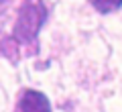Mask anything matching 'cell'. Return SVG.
Instances as JSON below:
<instances>
[{"label": "cell", "instance_id": "6da1fadb", "mask_svg": "<svg viewBox=\"0 0 122 112\" xmlns=\"http://www.w3.org/2000/svg\"><path fill=\"white\" fill-rule=\"evenodd\" d=\"M47 21V8L43 0H25L20 4L14 25V39L22 41L25 45L37 43V35L43 22Z\"/></svg>", "mask_w": 122, "mask_h": 112}, {"label": "cell", "instance_id": "7a4b0ae2", "mask_svg": "<svg viewBox=\"0 0 122 112\" xmlns=\"http://www.w3.org/2000/svg\"><path fill=\"white\" fill-rule=\"evenodd\" d=\"M18 112H51V102L37 90H25L18 100Z\"/></svg>", "mask_w": 122, "mask_h": 112}, {"label": "cell", "instance_id": "3957f363", "mask_svg": "<svg viewBox=\"0 0 122 112\" xmlns=\"http://www.w3.org/2000/svg\"><path fill=\"white\" fill-rule=\"evenodd\" d=\"M92 4L98 12L102 14H108V12H114L122 6V0H92Z\"/></svg>", "mask_w": 122, "mask_h": 112}]
</instances>
